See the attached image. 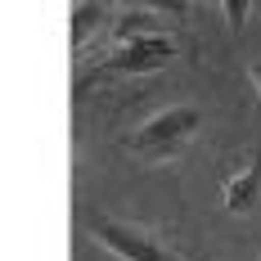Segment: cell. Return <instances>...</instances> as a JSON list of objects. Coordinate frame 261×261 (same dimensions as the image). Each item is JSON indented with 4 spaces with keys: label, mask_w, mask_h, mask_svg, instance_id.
Masks as SVG:
<instances>
[{
    "label": "cell",
    "mask_w": 261,
    "mask_h": 261,
    "mask_svg": "<svg viewBox=\"0 0 261 261\" xmlns=\"http://www.w3.org/2000/svg\"><path fill=\"white\" fill-rule=\"evenodd\" d=\"M261 194V153H252V162L243 167V171H234V176H225V185H221V198H225V207L230 212H252V203H257Z\"/></svg>",
    "instance_id": "cell-4"
},
{
    "label": "cell",
    "mask_w": 261,
    "mask_h": 261,
    "mask_svg": "<svg viewBox=\"0 0 261 261\" xmlns=\"http://www.w3.org/2000/svg\"><path fill=\"white\" fill-rule=\"evenodd\" d=\"M95 239L104 243L113 257L122 261H180L162 239L144 234L140 225H122V221H95Z\"/></svg>",
    "instance_id": "cell-2"
},
{
    "label": "cell",
    "mask_w": 261,
    "mask_h": 261,
    "mask_svg": "<svg viewBox=\"0 0 261 261\" xmlns=\"http://www.w3.org/2000/svg\"><path fill=\"white\" fill-rule=\"evenodd\" d=\"M225 18H230V27H243V18H248V0H225Z\"/></svg>",
    "instance_id": "cell-6"
},
{
    "label": "cell",
    "mask_w": 261,
    "mask_h": 261,
    "mask_svg": "<svg viewBox=\"0 0 261 261\" xmlns=\"http://www.w3.org/2000/svg\"><path fill=\"white\" fill-rule=\"evenodd\" d=\"M176 41L167 36V32H149V36H135L126 45H117V50L108 54L104 72H158V68H167L171 59H176Z\"/></svg>",
    "instance_id": "cell-3"
},
{
    "label": "cell",
    "mask_w": 261,
    "mask_h": 261,
    "mask_svg": "<svg viewBox=\"0 0 261 261\" xmlns=\"http://www.w3.org/2000/svg\"><path fill=\"white\" fill-rule=\"evenodd\" d=\"M99 5H72V50H81V41L99 27Z\"/></svg>",
    "instance_id": "cell-5"
},
{
    "label": "cell",
    "mask_w": 261,
    "mask_h": 261,
    "mask_svg": "<svg viewBox=\"0 0 261 261\" xmlns=\"http://www.w3.org/2000/svg\"><path fill=\"white\" fill-rule=\"evenodd\" d=\"M198 126H203V113L189 104H171L162 108V113H153L149 122H140V126L126 135V149L140 158H167L176 153L185 140H194L198 135Z\"/></svg>",
    "instance_id": "cell-1"
},
{
    "label": "cell",
    "mask_w": 261,
    "mask_h": 261,
    "mask_svg": "<svg viewBox=\"0 0 261 261\" xmlns=\"http://www.w3.org/2000/svg\"><path fill=\"white\" fill-rule=\"evenodd\" d=\"M248 77H252V86H257V95H261V63H252V68H248Z\"/></svg>",
    "instance_id": "cell-7"
}]
</instances>
